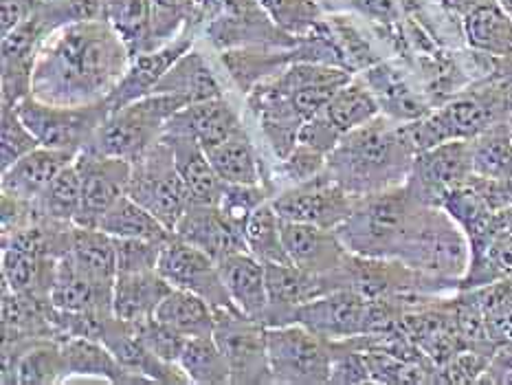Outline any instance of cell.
Masks as SVG:
<instances>
[{
	"label": "cell",
	"mask_w": 512,
	"mask_h": 385,
	"mask_svg": "<svg viewBox=\"0 0 512 385\" xmlns=\"http://www.w3.org/2000/svg\"><path fill=\"white\" fill-rule=\"evenodd\" d=\"M130 60L126 42L104 18L71 22L55 29L38 51L31 95L60 106L102 102Z\"/></svg>",
	"instance_id": "cell-1"
},
{
	"label": "cell",
	"mask_w": 512,
	"mask_h": 385,
	"mask_svg": "<svg viewBox=\"0 0 512 385\" xmlns=\"http://www.w3.org/2000/svg\"><path fill=\"white\" fill-rule=\"evenodd\" d=\"M416 150L405 126L378 115L345 132L328 154L326 172L354 196H367L405 185Z\"/></svg>",
	"instance_id": "cell-2"
},
{
	"label": "cell",
	"mask_w": 512,
	"mask_h": 385,
	"mask_svg": "<svg viewBox=\"0 0 512 385\" xmlns=\"http://www.w3.org/2000/svg\"><path fill=\"white\" fill-rule=\"evenodd\" d=\"M512 115V84L495 75L491 80L460 91L447 102L431 108L425 117L409 121L407 137L416 152L447 141H471L497 121Z\"/></svg>",
	"instance_id": "cell-3"
},
{
	"label": "cell",
	"mask_w": 512,
	"mask_h": 385,
	"mask_svg": "<svg viewBox=\"0 0 512 385\" xmlns=\"http://www.w3.org/2000/svg\"><path fill=\"white\" fill-rule=\"evenodd\" d=\"M394 260L405 262L440 293L460 289L471 262L469 238L449 212L420 203L400 240Z\"/></svg>",
	"instance_id": "cell-4"
},
{
	"label": "cell",
	"mask_w": 512,
	"mask_h": 385,
	"mask_svg": "<svg viewBox=\"0 0 512 385\" xmlns=\"http://www.w3.org/2000/svg\"><path fill=\"white\" fill-rule=\"evenodd\" d=\"M418 205L405 185L367 194L335 231L343 247L356 256L394 260Z\"/></svg>",
	"instance_id": "cell-5"
},
{
	"label": "cell",
	"mask_w": 512,
	"mask_h": 385,
	"mask_svg": "<svg viewBox=\"0 0 512 385\" xmlns=\"http://www.w3.org/2000/svg\"><path fill=\"white\" fill-rule=\"evenodd\" d=\"M185 106L187 99L178 95L152 93L141 97L110 113L84 150L104 154V157H119L130 163L137 161L163 137L168 119Z\"/></svg>",
	"instance_id": "cell-6"
},
{
	"label": "cell",
	"mask_w": 512,
	"mask_h": 385,
	"mask_svg": "<svg viewBox=\"0 0 512 385\" xmlns=\"http://www.w3.org/2000/svg\"><path fill=\"white\" fill-rule=\"evenodd\" d=\"M126 194L135 198L172 231L187 212V207L192 205L187 187L176 170L174 152L163 137L148 152H143L137 161H132Z\"/></svg>",
	"instance_id": "cell-7"
},
{
	"label": "cell",
	"mask_w": 512,
	"mask_h": 385,
	"mask_svg": "<svg viewBox=\"0 0 512 385\" xmlns=\"http://www.w3.org/2000/svg\"><path fill=\"white\" fill-rule=\"evenodd\" d=\"M266 350L275 383H330V339L302 324L266 326Z\"/></svg>",
	"instance_id": "cell-8"
},
{
	"label": "cell",
	"mask_w": 512,
	"mask_h": 385,
	"mask_svg": "<svg viewBox=\"0 0 512 385\" xmlns=\"http://www.w3.org/2000/svg\"><path fill=\"white\" fill-rule=\"evenodd\" d=\"M16 110L33 135L38 137L40 146L77 154L91 143L99 126L110 115L104 99L84 106H60L40 102L33 95H27L18 102Z\"/></svg>",
	"instance_id": "cell-9"
},
{
	"label": "cell",
	"mask_w": 512,
	"mask_h": 385,
	"mask_svg": "<svg viewBox=\"0 0 512 385\" xmlns=\"http://www.w3.org/2000/svg\"><path fill=\"white\" fill-rule=\"evenodd\" d=\"M214 339L227 357L231 383H275L266 350V326L231 308H216Z\"/></svg>",
	"instance_id": "cell-10"
},
{
	"label": "cell",
	"mask_w": 512,
	"mask_h": 385,
	"mask_svg": "<svg viewBox=\"0 0 512 385\" xmlns=\"http://www.w3.org/2000/svg\"><path fill=\"white\" fill-rule=\"evenodd\" d=\"M471 174V141H447L416 154L405 187L418 203L442 207L444 198L469 181Z\"/></svg>",
	"instance_id": "cell-11"
},
{
	"label": "cell",
	"mask_w": 512,
	"mask_h": 385,
	"mask_svg": "<svg viewBox=\"0 0 512 385\" xmlns=\"http://www.w3.org/2000/svg\"><path fill=\"white\" fill-rule=\"evenodd\" d=\"M359 198L324 170L315 179L291 185L280 196H273L271 203L284 220L337 229L352 214Z\"/></svg>",
	"instance_id": "cell-12"
},
{
	"label": "cell",
	"mask_w": 512,
	"mask_h": 385,
	"mask_svg": "<svg viewBox=\"0 0 512 385\" xmlns=\"http://www.w3.org/2000/svg\"><path fill=\"white\" fill-rule=\"evenodd\" d=\"M157 271L174 289H183L203 297L214 308L240 311L231 300L225 280H222L218 262L207 256L203 249L189 245L176 234L163 245Z\"/></svg>",
	"instance_id": "cell-13"
},
{
	"label": "cell",
	"mask_w": 512,
	"mask_h": 385,
	"mask_svg": "<svg viewBox=\"0 0 512 385\" xmlns=\"http://www.w3.org/2000/svg\"><path fill=\"white\" fill-rule=\"evenodd\" d=\"M75 161L82 170L84 187L82 209L73 225L97 229L102 216L119 201V196L126 194L132 163L119 157H104V154H95L91 150H82Z\"/></svg>",
	"instance_id": "cell-14"
},
{
	"label": "cell",
	"mask_w": 512,
	"mask_h": 385,
	"mask_svg": "<svg viewBox=\"0 0 512 385\" xmlns=\"http://www.w3.org/2000/svg\"><path fill=\"white\" fill-rule=\"evenodd\" d=\"M469 247L471 262L460 289H480L512 278V205L495 212L484 229L469 238Z\"/></svg>",
	"instance_id": "cell-15"
},
{
	"label": "cell",
	"mask_w": 512,
	"mask_h": 385,
	"mask_svg": "<svg viewBox=\"0 0 512 385\" xmlns=\"http://www.w3.org/2000/svg\"><path fill=\"white\" fill-rule=\"evenodd\" d=\"M194 33L196 27L187 25L181 36H176L172 42H165L159 49L137 55V58L132 60L130 69L119 80V84L104 99L110 113L137 102L141 97L152 95L154 88L161 82V77L168 73L189 49H192Z\"/></svg>",
	"instance_id": "cell-16"
},
{
	"label": "cell",
	"mask_w": 512,
	"mask_h": 385,
	"mask_svg": "<svg viewBox=\"0 0 512 385\" xmlns=\"http://www.w3.org/2000/svg\"><path fill=\"white\" fill-rule=\"evenodd\" d=\"M282 240L288 258L295 267L308 273L326 275L341 267L348 258V249L343 247L335 229H324L308 223L282 218Z\"/></svg>",
	"instance_id": "cell-17"
},
{
	"label": "cell",
	"mask_w": 512,
	"mask_h": 385,
	"mask_svg": "<svg viewBox=\"0 0 512 385\" xmlns=\"http://www.w3.org/2000/svg\"><path fill=\"white\" fill-rule=\"evenodd\" d=\"M174 234L189 242V245L203 249L216 262H222L231 253L249 251L242 231H238L222 216L218 205L192 203L183 218L178 220Z\"/></svg>",
	"instance_id": "cell-18"
},
{
	"label": "cell",
	"mask_w": 512,
	"mask_h": 385,
	"mask_svg": "<svg viewBox=\"0 0 512 385\" xmlns=\"http://www.w3.org/2000/svg\"><path fill=\"white\" fill-rule=\"evenodd\" d=\"M242 130L236 110L229 106L227 99L216 97L207 102L187 104L174 113L165 124L163 135H185L196 139L205 150L216 148L218 143L229 139Z\"/></svg>",
	"instance_id": "cell-19"
},
{
	"label": "cell",
	"mask_w": 512,
	"mask_h": 385,
	"mask_svg": "<svg viewBox=\"0 0 512 385\" xmlns=\"http://www.w3.org/2000/svg\"><path fill=\"white\" fill-rule=\"evenodd\" d=\"M113 289L77 267L69 251L55 260L49 302L60 311L113 313Z\"/></svg>",
	"instance_id": "cell-20"
},
{
	"label": "cell",
	"mask_w": 512,
	"mask_h": 385,
	"mask_svg": "<svg viewBox=\"0 0 512 385\" xmlns=\"http://www.w3.org/2000/svg\"><path fill=\"white\" fill-rule=\"evenodd\" d=\"M75 159L77 152L38 146L3 170V196H11L22 203H33L47 190L55 174Z\"/></svg>",
	"instance_id": "cell-21"
},
{
	"label": "cell",
	"mask_w": 512,
	"mask_h": 385,
	"mask_svg": "<svg viewBox=\"0 0 512 385\" xmlns=\"http://www.w3.org/2000/svg\"><path fill=\"white\" fill-rule=\"evenodd\" d=\"M174 152L176 170L189 192V201L196 205H218L227 183L220 179L211 165L205 148L192 137L185 135H163Z\"/></svg>",
	"instance_id": "cell-22"
},
{
	"label": "cell",
	"mask_w": 512,
	"mask_h": 385,
	"mask_svg": "<svg viewBox=\"0 0 512 385\" xmlns=\"http://www.w3.org/2000/svg\"><path fill=\"white\" fill-rule=\"evenodd\" d=\"M218 267L233 304L244 315L262 322L266 308H269V286H266L264 262L255 258L251 251H238L218 262Z\"/></svg>",
	"instance_id": "cell-23"
},
{
	"label": "cell",
	"mask_w": 512,
	"mask_h": 385,
	"mask_svg": "<svg viewBox=\"0 0 512 385\" xmlns=\"http://www.w3.org/2000/svg\"><path fill=\"white\" fill-rule=\"evenodd\" d=\"M464 38L469 47L491 58L512 55V16L499 0H475L462 16Z\"/></svg>",
	"instance_id": "cell-24"
},
{
	"label": "cell",
	"mask_w": 512,
	"mask_h": 385,
	"mask_svg": "<svg viewBox=\"0 0 512 385\" xmlns=\"http://www.w3.org/2000/svg\"><path fill=\"white\" fill-rule=\"evenodd\" d=\"M365 84L374 93L378 106H381V113L398 121V124H409V121L425 117L431 110L427 99L411 91V86L405 82L400 71L385 62H378L370 66V69H365Z\"/></svg>",
	"instance_id": "cell-25"
},
{
	"label": "cell",
	"mask_w": 512,
	"mask_h": 385,
	"mask_svg": "<svg viewBox=\"0 0 512 385\" xmlns=\"http://www.w3.org/2000/svg\"><path fill=\"white\" fill-rule=\"evenodd\" d=\"M174 286L159 271L119 273L113 289V313L124 322H141L157 311Z\"/></svg>",
	"instance_id": "cell-26"
},
{
	"label": "cell",
	"mask_w": 512,
	"mask_h": 385,
	"mask_svg": "<svg viewBox=\"0 0 512 385\" xmlns=\"http://www.w3.org/2000/svg\"><path fill=\"white\" fill-rule=\"evenodd\" d=\"M62 350L66 357V366H69V374H93V377H106L113 383L150 381L126 368L113 355V350L97 339L66 337V341H62Z\"/></svg>",
	"instance_id": "cell-27"
},
{
	"label": "cell",
	"mask_w": 512,
	"mask_h": 385,
	"mask_svg": "<svg viewBox=\"0 0 512 385\" xmlns=\"http://www.w3.org/2000/svg\"><path fill=\"white\" fill-rule=\"evenodd\" d=\"M154 317L185 337H211L216 328V308L183 289H172L165 295Z\"/></svg>",
	"instance_id": "cell-28"
},
{
	"label": "cell",
	"mask_w": 512,
	"mask_h": 385,
	"mask_svg": "<svg viewBox=\"0 0 512 385\" xmlns=\"http://www.w3.org/2000/svg\"><path fill=\"white\" fill-rule=\"evenodd\" d=\"M71 258L84 273L106 286H115L117 280V245L115 238L95 227L71 229Z\"/></svg>",
	"instance_id": "cell-29"
},
{
	"label": "cell",
	"mask_w": 512,
	"mask_h": 385,
	"mask_svg": "<svg viewBox=\"0 0 512 385\" xmlns=\"http://www.w3.org/2000/svg\"><path fill=\"white\" fill-rule=\"evenodd\" d=\"M154 93L178 95L187 99V104L207 102V99L222 97L220 84L211 73L203 55L187 51L172 69L161 77V82L154 88Z\"/></svg>",
	"instance_id": "cell-30"
},
{
	"label": "cell",
	"mask_w": 512,
	"mask_h": 385,
	"mask_svg": "<svg viewBox=\"0 0 512 385\" xmlns=\"http://www.w3.org/2000/svg\"><path fill=\"white\" fill-rule=\"evenodd\" d=\"M102 18L126 42L132 60L154 51L152 0H102Z\"/></svg>",
	"instance_id": "cell-31"
},
{
	"label": "cell",
	"mask_w": 512,
	"mask_h": 385,
	"mask_svg": "<svg viewBox=\"0 0 512 385\" xmlns=\"http://www.w3.org/2000/svg\"><path fill=\"white\" fill-rule=\"evenodd\" d=\"M97 229L106 231L113 238H141L154 242H168L174 236L172 229L165 227L157 216L128 194L119 196V201L99 220Z\"/></svg>",
	"instance_id": "cell-32"
},
{
	"label": "cell",
	"mask_w": 512,
	"mask_h": 385,
	"mask_svg": "<svg viewBox=\"0 0 512 385\" xmlns=\"http://www.w3.org/2000/svg\"><path fill=\"white\" fill-rule=\"evenodd\" d=\"M82 187V170L77 161H73L55 174V179L31 203V207L36 209L38 216L49 220V223H75V218L82 209Z\"/></svg>",
	"instance_id": "cell-33"
},
{
	"label": "cell",
	"mask_w": 512,
	"mask_h": 385,
	"mask_svg": "<svg viewBox=\"0 0 512 385\" xmlns=\"http://www.w3.org/2000/svg\"><path fill=\"white\" fill-rule=\"evenodd\" d=\"M473 174L495 181H512V128L510 117L497 121L471 139Z\"/></svg>",
	"instance_id": "cell-34"
},
{
	"label": "cell",
	"mask_w": 512,
	"mask_h": 385,
	"mask_svg": "<svg viewBox=\"0 0 512 385\" xmlns=\"http://www.w3.org/2000/svg\"><path fill=\"white\" fill-rule=\"evenodd\" d=\"M207 157L214 165L220 179L231 185H260L262 172L258 154L253 150V143L247 132L238 130L216 148L205 150Z\"/></svg>",
	"instance_id": "cell-35"
},
{
	"label": "cell",
	"mask_w": 512,
	"mask_h": 385,
	"mask_svg": "<svg viewBox=\"0 0 512 385\" xmlns=\"http://www.w3.org/2000/svg\"><path fill=\"white\" fill-rule=\"evenodd\" d=\"M5 372H14L11 383L18 385H40V383H58L60 379L69 377V366H66V357L62 344L55 341H36V344L27 346L14 363H7Z\"/></svg>",
	"instance_id": "cell-36"
},
{
	"label": "cell",
	"mask_w": 512,
	"mask_h": 385,
	"mask_svg": "<svg viewBox=\"0 0 512 385\" xmlns=\"http://www.w3.org/2000/svg\"><path fill=\"white\" fill-rule=\"evenodd\" d=\"M324 115L332 121V126L341 135H345V132L359 128L381 115V106H378L376 97L370 91V86L365 84V80H352L339 88L337 95L330 99Z\"/></svg>",
	"instance_id": "cell-37"
},
{
	"label": "cell",
	"mask_w": 512,
	"mask_h": 385,
	"mask_svg": "<svg viewBox=\"0 0 512 385\" xmlns=\"http://www.w3.org/2000/svg\"><path fill=\"white\" fill-rule=\"evenodd\" d=\"M244 242L253 256L264 264H293L282 240V218L271 201L262 203L247 220Z\"/></svg>",
	"instance_id": "cell-38"
},
{
	"label": "cell",
	"mask_w": 512,
	"mask_h": 385,
	"mask_svg": "<svg viewBox=\"0 0 512 385\" xmlns=\"http://www.w3.org/2000/svg\"><path fill=\"white\" fill-rule=\"evenodd\" d=\"M178 366L189 377V381L203 385H225L231 383V370L227 357L222 355L218 341L211 337H187L178 357Z\"/></svg>",
	"instance_id": "cell-39"
},
{
	"label": "cell",
	"mask_w": 512,
	"mask_h": 385,
	"mask_svg": "<svg viewBox=\"0 0 512 385\" xmlns=\"http://www.w3.org/2000/svg\"><path fill=\"white\" fill-rule=\"evenodd\" d=\"M480 302L488 330L499 346L512 339V278L471 289Z\"/></svg>",
	"instance_id": "cell-40"
},
{
	"label": "cell",
	"mask_w": 512,
	"mask_h": 385,
	"mask_svg": "<svg viewBox=\"0 0 512 385\" xmlns=\"http://www.w3.org/2000/svg\"><path fill=\"white\" fill-rule=\"evenodd\" d=\"M277 27L293 38H306L321 22V7L315 0H258Z\"/></svg>",
	"instance_id": "cell-41"
},
{
	"label": "cell",
	"mask_w": 512,
	"mask_h": 385,
	"mask_svg": "<svg viewBox=\"0 0 512 385\" xmlns=\"http://www.w3.org/2000/svg\"><path fill=\"white\" fill-rule=\"evenodd\" d=\"M271 198L273 196H269V192H266L262 185H231V183H227L225 192H222V196H220L218 209L233 227L242 231V236H244V227H247V220L251 218V214L262 203L271 201Z\"/></svg>",
	"instance_id": "cell-42"
},
{
	"label": "cell",
	"mask_w": 512,
	"mask_h": 385,
	"mask_svg": "<svg viewBox=\"0 0 512 385\" xmlns=\"http://www.w3.org/2000/svg\"><path fill=\"white\" fill-rule=\"evenodd\" d=\"M196 0H152V44L159 49L165 40L187 27L194 14Z\"/></svg>",
	"instance_id": "cell-43"
},
{
	"label": "cell",
	"mask_w": 512,
	"mask_h": 385,
	"mask_svg": "<svg viewBox=\"0 0 512 385\" xmlns=\"http://www.w3.org/2000/svg\"><path fill=\"white\" fill-rule=\"evenodd\" d=\"M117 245V275L157 271L165 242L141 238H115Z\"/></svg>",
	"instance_id": "cell-44"
},
{
	"label": "cell",
	"mask_w": 512,
	"mask_h": 385,
	"mask_svg": "<svg viewBox=\"0 0 512 385\" xmlns=\"http://www.w3.org/2000/svg\"><path fill=\"white\" fill-rule=\"evenodd\" d=\"M38 146V137L22 121L16 106L3 104V170Z\"/></svg>",
	"instance_id": "cell-45"
},
{
	"label": "cell",
	"mask_w": 512,
	"mask_h": 385,
	"mask_svg": "<svg viewBox=\"0 0 512 385\" xmlns=\"http://www.w3.org/2000/svg\"><path fill=\"white\" fill-rule=\"evenodd\" d=\"M491 357L477 350H462L438 368V383H480Z\"/></svg>",
	"instance_id": "cell-46"
},
{
	"label": "cell",
	"mask_w": 512,
	"mask_h": 385,
	"mask_svg": "<svg viewBox=\"0 0 512 385\" xmlns=\"http://www.w3.org/2000/svg\"><path fill=\"white\" fill-rule=\"evenodd\" d=\"M326 159H328L326 154H321L313 148L297 143V146L291 150V154L282 159L277 172H280L286 181H291V185H297V183L315 179L317 174L324 172Z\"/></svg>",
	"instance_id": "cell-47"
},
{
	"label": "cell",
	"mask_w": 512,
	"mask_h": 385,
	"mask_svg": "<svg viewBox=\"0 0 512 385\" xmlns=\"http://www.w3.org/2000/svg\"><path fill=\"white\" fill-rule=\"evenodd\" d=\"M341 137L343 135L335 126H332V121L324 113H319L315 117H310L308 121H304V126L299 128L297 143H302V146L313 148L328 157V154L335 150V146L341 141Z\"/></svg>",
	"instance_id": "cell-48"
},
{
	"label": "cell",
	"mask_w": 512,
	"mask_h": 385,
	"mask_svg": "<svg viewBox=\"0 0 512 385\" xmlns=\"http://www.w3.org/2000/svg\"><path fill=\"white\" fill-rule=\"evenodd\" d=\"M40 0H0V36H7L36 14Z\"/></svg>",
	"instance_id": "cell-49"
},
{
	"label": "cell",
	"mask_w": 512,
	"mask_h": 385,
	"mask_svg": "<svg viewBox=\"0 0 512 385\" xmlns=\"http://www.w3.org/2000/svg\"><path fill=\"white\" fill-rule=\"evenodd\" d=\"M350 3L359 11H363L365 16L383 22V25H394L398 20L394 0H350Z\"/></svg>",
	"instance_id": "cell-50"
},
{
	"label": "cell",
	"mask_w": 512,
	"mask_h": 385,
	"mask_svg": "<svg viewBox=\"0 0 512 385\" xmlns=\"http://www.w3.org/2000/svg\"><path fill=\"white\" fill-rule=\"evenodd\" d=\"M64 3V0H40V5H58Z\"/></svg>",
	"instance_id": "cell-51"
}]
</instances>
